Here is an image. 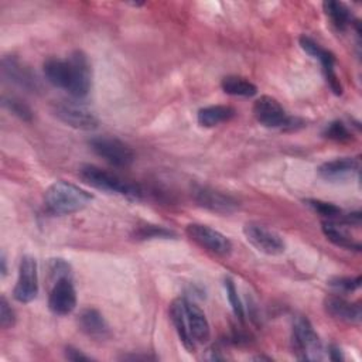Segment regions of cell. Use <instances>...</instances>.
<instances>
[{
	"label": "cell",
	"instance_id": "6da1fadb",
	"mask_svg": "<svg viewBox=\"0 0 362 362\" xmlns=\"http://www.w3.org/2000/svg\"><path fill=\"white\" fill-rule=\"evenodd\" d=\"M92 199V194L86 189L62 180L51 184L44 195L45 205L54 215L75 214L83 209Z\"/></svg>",
	"mask_w": 362,
	"mask_h": 362
},
{
	"label": "cell",
	"instance_id": "7a4b0ae2",
	"mask_svg": "<svg viewBox=\"0 0 362 362\" xmlns=\"http://www.w3.org/2000/svg\"><path fill=\"white\" fill-rule=\"evenodd\" d=\"M79 177L89 184L90 187L107 192V194H116L122 195L129 199H140L141 198V189L139 185L132 184L122 177H119L115 173H110L107 170H103L93 164H82L78 170Z\"/></svg>",
	"mask_w": 362,
	"mask_h": 362
},
{
	"label": "cell",
	"instance_id": "3957f363",
	"mask_svg": "<svg viewBox=\"0 0 362 362\" xmlns=\"http://www.w3.org/2000/svg\"><path fill=\"white\" fill-rule=\"evenodd\" d=\"M89 147L96 156L115 167H129L136 158L129 144L112 136H95L89 139Z\"/></svg>",
	"mask_w": 362,
	"mask_h": 362
},
{
	"label": "cell",
	"instance_id": "277c9868",
	"mask_svg": "<svg viewBox=\"0 0 362 362\" xmlns=\"http://www.w3.org/2000/svg\"><path fill=\"white\" fill-rule=\"evenodd\" d=\"M293 349L297 354L298 359L315 361L321 359V342L314 331L311 322L305 317H297L293 324V335H291Z\"/></svg>",
	"mask_w": 362,
	"mask_h": 362
},
{
	"label": "cell",
	"instance_id": "5b68a950",
	"mask_svg": "<svg viewBox=\"0 0 362 362\" xmlns=\"http://www.w3.org/2000/svg\"><path fill=\"white\" fill-rule=\"evenodd\" d=\"M52 113L58 120L76 130L89 132L95 130L99 124V120L92 110L72 100L55 102L52 105Z\"/></svg>",
	"mask_w": 362,
	"mask_h": 362
},
{
	"label": "cell",
	"instance_id": "8992f818",
	"mask_svg": "<svg viewBox=\"0 0 362 362\" xmlns=\"http://www.w3.org/2000/svg\"><path fill=\"white\" fill-rule=\"evenodd\" d=\"M66 59L69 64V86L66 92L75 99H82L89 93L92 85L89 59L79 49L74 51Z\"/></svg>",
	"mask_w": 362,
	"mask_h": 362
},
{
	"label": "cell",
	"instance_id": "52a82bcc",
	"mask_svg": "<svg viewBox=\"0 0 362 362\" xmlns=\"http://www.w3.org/2000/svg\"><path fill=\"white\" fill-rule=\"evenodd\" d=\"M243 235L246 240L256 247V250L269 255V256H277L281 255L286 250V243L283 238L273 229L256 223V222H247L243 226Z\"/></svg>",
	"mask_w": 362,
	"mask_h": 362
},
{
	"label": "cell",
	"instance_id": "ba28073f",
	"mask_svg": "<svg viewBox=\"0 0 362 362\" xmlns=\"http://www.w3.org/2000/svg\"><path fill=\"white\" fill-rule=\"evenodd\" d=\"M185 232L198 246L216 256H228L232 252L230 240L223 233L208 225L189 223Z\"/></svg>",
	"mask_w": 362,
	"mask_h": 362
},
{
	"label": "cell",
	"instance_id": "9c48e42d",
	"mask_svg": "<svg viewBox=\"0 0 362 362\" xmlns=\"http://www.w3.org/2000/svg\"><path fill=\"white\" fill-rule=\"evenodd\" d=\"M38 294V267L37 260L24 255L18 266V277L13 290V297L23 304L31 303Z\"/></svg>",
	"mask_w": 362,
	"mask_h": 362
},
{
	"label": "cell",
	"instance_id": "30bf717a",
	"mask_svg": "<svg viewBox=\"0 0 362 362\" xmlns=\"http://www.w3.org/2000/svg\"><path fill=\"white\" fill-rule=\"evenodd\" d=\"M192 197L199 206L222 215L232 214L239 208V201L235 197L206 185L195 187Z\"/></svg>",
	"mask_w": 362,
	"mask_h": 362
},
{
	"label": "cell",
	"instance_id": "8fae6325",
	"mask_svg": "<svg viewBox=\"0 0 362 362\" xmlns=\"http://www.w3.org/2000/svg\"><path fill=\"white\" fill-rule=\"evenodd\" d=\"M253 115L256 120L266 127H286L293 124V119L287 116L277 99L263 95L253 103Z\"/></svg>",
	"mask_w": 362,
	"mask_h": 362
},
{
	"label": "cell",
	"instance_id": "7c38bea8",
	"mask_svg": "<svg viewBox=\"0 0 362 362\" xmlns=\"http://www.w3.org/2000/svg\"><path fill=\"white\" fill-rule=\"evenodd\" d=\"M76 307V291L71 277L54 281L48 296V308L55 315H68Z\"/></svg>",
	"mask_w": 362,
	"mask_h": 362
},
{
	"label": "cell",
	"instance_id": "4fadbf2b",
	"mask_svg": "<svg viewBox=\"0 0 362 362\" xmlns=\"http://www.w3.org/2000/svg\"><path fill=\"white\" fill-rule=\"evenodd\" d=\"M1 74L8 82H11L23 89L35 92L40 88L35 75L28 68H25L16 57H4L3 58Z\"/></svg>",
	"mask_w": 362,
	"mask_h": 362
},
{
	"label": "cell",
	"instance_id": "5bb4252c",
	"mask_svg": "<svg viewBox=\"0 0 362 362\" xmlns=\"http://www.w3.org/2000/svg\"><path fill=\"white\" fill-rule=\"evenodd\" d=\"M324 308L332 318L346 324H359L362 317L359 303L348 301L339 296H328L324 300Z\"/></svg>",
	"mask_w": 362,
	"mask_h": 362
},
{
	"label": "cell",
	"instance_id": "9a60e30c",
	"mask_svg": "<svg viewBox=\"0 0 362 362\" xmlns=\"http://www.w3.org/2000/svg\"><path fill=\"white\" fill-rule=\"evenodd\" d=\"M359 171V160L354 157H341L325 161L318 167V175L327 181H344Z\"/></svg>",
	"mask_w": 362,
	"mask_h": 362
},
{
	"label": "cell",
	"instance_id": "2e32d148",
	"mask_svg": "<svg viewBox=\"0 0 362 362\" xmlns=\"http://www.w3.org/2000/svg\"><path fill=\"white\" fill-rule=\"evenodd\" d=\"M184 308H185L188 328H189L194 342L195 344L206 342L211 337V328H209L206 315L195 303H192L187 298H184Z\"/></svg>",
	"mask_w": 362,
	"mask_h": 362
},
{
	"label": "cell",
	"instance_id": "e0dca14e",
	"mask_svg": "<svg viewBox=\"0 0 362 362\" xmlns=\"http://www.w3.org/2000/svg\"><path fill=\"white\" fill-rule=\"evenodd\" d=\"M79 329L93 339H105L109 337V325L99 310L96 308H83L78 315Z\"/></svg>",
	"mask_w": 362,
	"mask_h": 362
},
{
	"label": "cell",
	"instance_id": "ac0fdd59",
	"mask_svg": "<svg viewBox=\"0 0 362 362\" xmlns=\"http://www.w3.org/2000/svg\"><path fill=\"white\" fill-rule=\"evenodd\" d=\"M170 318L173 321V325L177 331V335L181 341V344L185 346L188 352H192L195 349V342L191 337L187 317H185V308H184V298H175L170 305Z\"/></svg>",
	"mask_w": 362,
	"mask_h": 362
},
{
	"label": "cell",
	"instance_id": "d6986e66",
	"mask_svg": "<svg viewBox=\"0 0 362 362\" xmlns=\"http://www.w3.org/2000/svg\"><path fill=\"white\" fill-rule=\"evenodd\" d=\"M42 71L45 79L55 88L68 90L69 86V64L68 59L51 57L44 61Z\"/></svg>",
	"mask_w": 362,
	"mask_h": 362
},
{
	"label": "cell",
	"instance_id": "ffe728a7",
	"mask_svg": "<svg viewBox=\"0 0 362 362\" xmlns=\"http://www.w3.org/2000/svg\"><path fill=\"white\" fill-rule=\"evenodd\" d=\"M236 115V110L229 105H211L198 110L197 120L204 127H214L229 122Z\"/></svg>",
	"mask_w": 362,
	"mask_h": 362
},
{
	"label": "cell",
	"instance_id": "44dd1931",
	"mask_svg": "<svg viewBox=\"0 0 362 362\" xmlns=\"http://www.w3.org/2000/svg\"><path fill=\"white\" fill-rule=\"evenodd\" d=\"M321 229L325 238L335 246L346 250H361V243L356 242L342 225H338L337 221H324L321 223Z\"/></svg>",
	"mask_w": 362,
	"mask_h": 362
},
{
	"label": "cell",
	"instance_id": "7402d4cb",
	"mask_svg": "<svg viewBox=\"0 0 362 362\" xmlns=\"http://www.w3.org/2000/svg\"><path fill=\"white\" fill-rule=\"evenodd\" d=\"M221 88L226 95H230V96L252 98L257 93V86L253 82L236 75H228L222 78Z\"/></svg>",
	"mask_w": 362,
	"mask_h": 362
},
{
	"label": "cell",
	"instance_id": "603a6c76",
	"mask_svg": "<svg viewBox=\"0 0 362 362\" xmlns=\"http://www.w3.org/2000/svg\"><path fill=\"white\" fill-rule=\"evenodd\" d=\"M322 8L332 25H335L338 30H345L349 24H352V14L344 3L328 0L322 3Z\"/></svg>",
	"mask_w": 362,
	"mask_h": 362
},
{
	"label": "cell",
	"instance_id": "cb8c5ba5",
	"mask_svg": "<svg viewBox=\"0 0 362 362\" xmlns=\"http://www.w3.org/2000/svg\"><path fill=\"white\" fill-rule=\"evenodd\" d=\"M1 103L4 109H7L10 113L17 116L18 119L24 122H30L33 119V110L24 100L16 96H3Z\"/></svg>",
	"mask_w": 362,
	"mask_h": 362
},
{
	"label": "cell",
	"instance_id": "d4e9b609",
	"mask_svg": "<svg viewBox=\"0 0 362 362\" xmlns=\"http://www.w3.org/2000/svg\"><path fill=\"white\" fill-rule=\"evenodd\" d=\"M305 205H308L314 212L327 218V221H337L342 218V211L337 205L331 202H325L321 199H305Z\"/></svg>",
	"mask_w": 362,
	"mask_h": 362
},
{
	"label": "cell",
	"instance_id": "484cf974",
	"mask_svg": "<svg viewBox=\"0 0 362 362\" xmlns=\"http://www.w3.org/2000/svg\"><path fill=\"white\" fill-rule=\"evenodd\" d=\"M223 287H225L229 304H230V307L233 310V314L236 315V318H239L243 322L245 311H243V305H242V301H240V298L238 296V290H236V286H235L233 280L230 277H225L223 279Z\"/></svg>",
	"mask_w": 362,
	"mask_h": 362
},
{
	"label": "cell",
	"instance_id": "4316f807",
	"mask_svg": "<svg viewBox=\"0 0 362 362\" xmlns=\"http://www.w3.org/2000/svg\"><path fill=\"white\" fill-rule=\"evenodd\" d=\"M175 236V233L167 228L157 226V225H144L140 226L136 230V238L137 239H168Z\"/></svg>",
	"mask_w": 362,
	"mask_h": 362
},
{
	"label": "cell",
	"instance_id": "83f0119b",
	"mask_svg": "<svg viewBox=\"0 0 362 362\" xmlns=\"http://www.w3.org/2000/svg\"><path fill=\"white\" fill-rule=\"evenodd\" d=\"M324 136L331 139V140H335V141H349V140H352V133L339 120H335V122L329 123L324 130Z\"/></svg>",
	"mask_w": 362,
	"mask_h": 362
},
{
	"label": "cell",
	"instance_id": "f1b7e54d",
	"mask_svg": "<svg viewBox=\"0 0 362 362\" xmlns=\"http://www.w3.org/2000/svg\"><path fill=\"white\" fill-rule=\"evenodd\" d=\"M16 324V313L8 304L7 298L1 296L0 298V325L1 328H11Z\"/></svg>",
	"mask_w": 362,
	"mask_h": 362
},
{
	"label": "cell",
	"instance_id": "f546056e",
	"mask_svg": "<svg viewBox=\"0 0 362 362\" xmlns=\"http://www.w3.org/2000/svg\"><path fill=\"white\" fill-rule=\"evenodd\" d=\"M48 270L54 281L62 277H71V266L64 259H51Z\"/></svg>",
	"mask_w": 362,
	"mask_h": 362
},
{
	"label": "cell",
	"instance_id": "4dcf8cb0",
	"mask_svg": "<svg viewBox=\"0 0 362 362\" xmlns=\"http://www.w3.org/2000/svg\"><path fill=\"white\" fill-rule=\"evenodd\" d=\"M329 286L339 291H354L361 286V276L356 277H335L329 281Z\"/></svg>",
	"mask_w": 362,
	"mask_h": 362
},
{
	"label": "cell",
	"instance_id": "1f68e13d",
	"mask_svg": "<svg viewBox=\"0 0 362 362\" xmlns=\"http://www.w3.org/2000/svg\"><path fill=\"white\" fill-rule=\"evenodd\" d=\"M300 47H301L308 55H311V57L315 58V59H320L321 55H322L324 51H325L320 44H317L313 38H310V37H307V35H301V37H300Z\"/></svg>",
	"mask_w": 362,
	"mask_h": 362
},
{
	"label": "cell",
	"instance_id": "d6a6232c",
	"mask_svg": "<svg viewBox=\"0 0 362 362\" xmlns=\"http://www.w3.org/2000/svg\"><path fill=\"white\" fill-rule=\"evenodd\" d=\"M64 354H65V358H66L68 361H74V362L92 361L90 356L85 355L82 351H79V349H76V348H74V346H66L65 351H64Z\"/></svg>",
	"mask_w": 362,
	"mask_h": 362
},
{
	"label": "cell",
	"instance_id": "836d02e7",
	"mask_svg": "<svg viewBox=\"0 0 362 362\" xmlns=\"http://www.w3.org/2000/svg\"><path fill=\"white\" fill-rule=\"evenodd\" d=\"M329 359H332V361H342V359H344L342 352H341V349H339L338 346L332 345V346L329 348Z\"/></svg>",
	"mask_w": 362,
	"mask_h": 362
},
{
	"label": "cell",
	"instance_id": "e575fe53",
	"mask_svg": "<svg viewBox=\"0 0 362 362\" xmlns=\"http://www.w3.org/2000/svg\"><path fill=\"white\" fill-rule=\"evenodd\" d=\"M0 272H1V277H6L7 274V259H6V255L4 252H1V256H0Z\"/></svg>",
	"mask_w": 362,
	"mask_h": 362
}]
</instances>
